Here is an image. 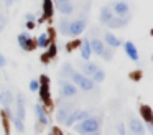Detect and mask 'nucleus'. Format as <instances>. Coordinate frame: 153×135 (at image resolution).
Returning a JSON list of instances; mask_svg holds the SVG:
<instances>
[{
  "instance_id": "obj_1",
  "label": "nucleus",
  "mask_w": 153,
  "mask_h": 135,
  "mask_svg": "<svg viewBox=\"0 0 153 135\" xmlns=\"http://www.w3.org/2000/svg\"><path fill=\"white\" fill-rule=\"evenodd\" d=\"M100 125H102V119L97 117V115H89L76 125V132L79 135H87L91 132L100 130Z\"/></svg>"
},
{
  "instance_id": "obj_2",
  "label": "nucleus",
  "mask_w": 153,
  "mask_h": 135,
  "mask_svg": "<svg viewBox=\"0 0 153 135\" xmlns=\"http://www.w3.org/2000/svg\"><path fill=\"white\" fill-rule=\"evenodd\" d=\"M76 107H77V104H76V102H73V101L61 102V104L58 105V110H56V120H58V124H63V122L66 120V117H68V115H69Z\"/></svg>"
},
{
  "instance_id": "obj_3",
  "label": "nucleus",
  "mask_w": 153,
  "mask_h": 135,
  "mask_svg": "<svg viewBox=\"0 0 153 135\" xmlns=\"http://www.w3.org/2000/svg\"><path fill=\"white\" fill-rule=\"evenodd\" d=\"M89 115H91V112H89V110H84V109H77V107H76V109H74V110L66 117V120H64L63 124L66 125V127H71V125H74L76 122L84 120V119L89 117Z\"/></svg>"
},
{
  "instance_id": "obj_4",
  "label": "nucleus",
  "mask_w": 153,
  "mask_h": 135,
  "mask_svg": "<svg viewBox=\"0 0 153 135\" xmlns=\"http://www.w3.org/2000/svg\"><path fill=\"white\" fill-rule=\"evenodd\" d=\"M110 8H112L114 15L115 16H127L130 15V5L125 0H115V2L110 3Z\"/></svg>"
},
{
  "instance_id": "obj_5",
  "label": "nucleus",
  "mask_w": 153,
  "mask_h": 135,
  "mask_svg": "<svg viewBox=\"0 0 153 135\" xmlns=\"http://www.w3.org/2000/svg\"><path fill=\"white\" fill-rule=\"evenodd\" d=\"M59 87H61V97L71 99V97H74V95L77 94V86L73 84L71 81H64V79H61Z\"/></svg>"
},
{
  "instance_id": "obj_6",
  "label": "nucleus",
  "mask_w": 153,
  "mask_h": 135,
  "mask_svg": "<svg viewBox=\"0 0 153 135\" xmlns=\"http://www.w3.org/2000/svg\"><path fill=\"white\" fill-rule=\"evenodd\" d=\"M86 26H87V20L84 18V16L74 20V22H71V25H69V36H79L81 33L86 30Z\"/></svg>"
},
{
  "instance_id": "obj_7",
  "label": "nucleus",
  "mask_w": 153,
  "mask_h": 135,
  "mask_svg": "<svg viewBox=\"0 0 153 135\" xmlns=\"http://www.w3.org/2000/svg\"><path fill=\"white\" fill-rule=\"evenodd\" d=\"M50 79H48V76H41L40 79V89H38V92H40V101L45 102V104H48L50 102Z\"/></svg>"
},
{
  "instance_id": "obj_8",
  "label": "nucleus",
  "mask_w": 153,
  "mask_h": 135,
  "mask_svg": "<svg viewBox=\"0 0 153 135\" xmlns=\"http://www.w3.org/2000/svg\"><path fill=\"white\" fill-rule=\"evenodd\" d=\"M18 45H20V48H23L25 51H33L35 46H36V41H33L31 36L25 31V33H20V35H18Z\"/></svg>"
},
{
  "instance_id": "obj_9",
  "label": "nucleus",
  "mask_w": 153,
  "mask_h": 135,
  "mask_svg": "<svg viewBox=\"0 0 153 135\" xmlns=\"http://www.w3.org/2000/svg\"><path fill=\"white\" fill-rule=\"evenodd\" d=\"M132 20V15H127V16H112V20H110L109 23H107L105 26H109L110 30H115V28H123L125 25H128V22Z\"/></svg>"
},
{
  "instance_id": "obj_10",
  "label": "nucleus",
  "mask_w": 153,
  "mask_h": 135,
  "mask_svg": "<svg viewBox=\"0 0 153 135\" xmlns=\"http://www.w3.org/2000/svg\"><path fill=\"white\" fill-rule=\"evenodd\" d=\"M25 115H27V107H25V95L22 92L17 94V107H15V117L25 120Z\"/></svg>"
},
{
  "instance_id": "obj_11",
  "label": "nucleus",
  "mask_w": 153,
  "mask_h": 135,
  "mask_svg": "<svg viewBox=\"0 0 153 135\" xmlns=\"http://www.w3.org/2000/svg\"><path fill=\"white\" fill-rule=\"evenodd\" d=\"M128 128H130V132L135 134V135H143V132H145V124H143L140 119L133 117V119H130V122H128Z\"/></svg>"
},
{
  "instance_id": "obj_12",
  "label": "nucleus",
  "mask_w": 153,
  "mask_h": 135,
  "mask_svg": "<svg viewBox=\"0 0 153 135\" xmlns=\"http://www.w3.org/2000/svg\"><path fill=\"white\" fill-rule=\"evenodd\" d=\"M123 49H125V54L128 56V58L132 59V61H135V63H137V61L140 59L135 43H132V41H125V43H123Z\"/></svg>"
},
{
  "instance_id": "obj_13",
  "label": "nucleus",
  "mask_w": 153,
  "mask_h": 135,
  "mask_svg": "<svg viewBox=\"0 0 153 135\" xmlns=\"http://www.w3.org/2000/svg\"><path fill=\"white\" fill-rule=\"evenodd\" d=\"M112 16H114V12H112V8H110V5H105V7H102V8H100L99 22L102 23V25H107V23L112 20Z\"/></svg>"
},
{
  "instance_id": "obj_14",
  "label": "nucleus",
  "mask_w": 153,
  "mask_h": 135,
  "mask_svg": "<svg viewBox=\"0 0 153 135\" xmlns=\"http://www.w3.org/2000/svg\"><path fill=\"white\" fill-rule=\"evenodd\" d=\"M97 69H99V66H97L96 63H92V61H86V63L81 64V72H82L84 76H87V78H91Z\"/></svg>"
},
{
  "instance_id": "obj_15",
  "label": "nucleus",
  "mask_w": 153,
  "mask_h": 135,
  "mask_svg": "<svg viewBox=\"0 0 153 135\" xmlns=\"http://www.w3.org/2000/svg\"><path fill=\"white\" fill-rule=\"evenodd\" d=\"M81 58L84 61H89L91 54H92V49H91V43H89V38H84L82 43H81Z\"/></svg>"
},
{
  "instance_id": "obj_16",
  "label": "nucleus",
  "mask_w": 153,
  "mask_h": 135,
  "mask_svg": "<svg viewBox=\"0 0 153 135\" xmlns=\"http://www.w3.org/2000/svg\"><path fill=\"white\" fill-rule=\"evenodd\" d=\"M104 43H107V46H110V48H119V46H122V41L115 35H112L110 31L104 33Z\"/></svg>"
},
{
  "instance_id": "obj_17",
  "label": "nucleus",
  "mask_w": 153,
  "mask_h": 135,
  "mask_svg": "<svg viewBox=\"0 0 153 135\" xmlns=\"http://www.w3.org/2000/svg\"><path fill=\"white\" fill-rule=\"evenodd\" d=\"M35 112H36L38 120H40L41 125H48V124H50V117H48V114L45 112L43 104H36V105H35Z\"/></svg>"
},
{
  "instance_id": "obj_18",
  "label": "nucleus",
  "mask_w": 153,
  "mask_h": 135,
  "mask_svg": "<svg viewBox=\"0 0 153 135\" xmlns=\"http://www.w3.org/2000/svg\"><path fill=\"white\" fill-rule=\"evenodd\" d=\"M89 43H91V49H92L94 54L100 56V53L104 51V48H105V45H104L102 40H100V38H91Z\"/></svg>"
},
{
  "instance_id": "obj_19",
  "label": "nucleus",
  "mask_w": 153,
  "mask_h": 135,
  "mask_svg": "<svg viewBox=\"0 0 153 135\" xmlns=\"http://www.w3.org/2000/svg\"><path fill=\"white\" fill-rule=\"evenodd\" d=\"M77 87L82 89V91H86V92H89V91H94V87H96V82H94L91 78L84 76V78L81 79V82L77 84Z\"/></svg>"
},
{
  "instance_id": "obj_20",
  "label": "nucleus",
  "mask_w": 153,
  "mask_h": 135,
  "mask_svg": "<svg viewBox=\"0 0 153 135\" xmlns=\"http://www.w3.org/2000/svg\"><path fill=\"white\" fill-rule=\"evenodd\" d=\"M69 25H71V22L66 18V16H63V18L58 22V31H59L61 35H64V36H69Z\"/></svg>"
},
{
  "instance_id": "obj_21",
  "label": "nucleus",
  "mask_w": 153,
  "mask_h": 135,
  "mask_svg": "<svg viewBox=\"0 0 153 135\" xmlns=\"http://www.w3.org/2000/svg\"><path fill=\"white\" fill-rule=\"evenodd\" d=\"M56 7H58V12L61 13V15H71V13L74 12V7H73V3L71 2H66V3H56Z\"/></svg>"
},
{
  "instance_id": "obj_22",
  "label": "nucleus",
  "mask_w": 153,
  "mask_h": 135,
  "mask_svg": "<svg viewBox=\"0 0 153 135\" xmlns=\"http://www.w3.org/2000/svg\"><path fill=\"white\" fill-rule=\"evenodd\" d=\"M140 114H142L143 120L146 122V124H150V122H153V110L148 107V105H140Z\"/></svg>"
},
{
  "instance_id": "obj_23",
  "label": "nucleus",
  "mask_w": 153,
  "mask_h": 135,
  "mask_svg": "<svg viewBox=\"0 0 153 135\" xmlns=\"http://www.w3.org/2000/svg\"><path fill=\"white\" fill-rule=\"evenodd\" d=\"M36 46L41 48V49L48 48V46H50V35H48V33H41V35L36 38Z\"/></svg>"
},
{
  "instance_id": "obj_24",
  "label": "nucleus",
  "mask_w": 153,
  "mask_h": 135,
  "mask_svg": "<svg viewBox=\"0 0 153 135\" xmlns=\"http://www.w3.org/2000/svg\"><path fill=\"white\" fill-rule=\"evenodd\" d=\"M13 102V94L10 91H2L0 92V104L2 105H10Z\"/></svg>"
},
{
  "instance_id": "obj_25",
  "label": "nucleus",
  "mask_w": 153,
  "mask_h": 135,
  "mask_svg": "<svg viewBox=\"0 0 153 135\" xmlns=\"http://www.w3.org/2000/svg\"><path fill=\"white\" fill-rule=\"evenodd\" d=\"M91 79H92V81L96 82V84H100V82H104V79H105V71L99 68L92 76H91Z\"/></svg>"
},
{
  "instance_id": "obj_26",
  "label": "nucleus",
  "mask_w": 153,
  "mask_h": 135,
  "mask_svg": "<svg viewBox=\"0 0 153 135\" xmlns=\"http://www.w3.org/2000/svg\"><path fill=\"white\" fill-rule=\"evenodd\" d=\"M114 48H110V46H105L104 48V51L100 53V58L104 59V61H112V58H114V51H112Z\"/></svg>"
},
{
  "instance_id": "obj_27",
  "label": "nucleus",
  "mask_w": 153,
  "mask_h": 135,
  "mask_svg": "<svg viewBox=\"0 0 153 135\" xmlns=\"http://www.w3.org/2000/svg\"><path fill=\"white\" fill-rule=\"evenodd\" d=\"M43 13L45 16L53 15V3H51V0H43Z\"/></svg>"
},
{
  "instance_id": "obj_28",
  "label": "nucleus",
  "mask_w": 153,
  "mask_h": 135,
  "mask_svg": "<svg viewBox=\"0 0 153 135\" xmlns=\"http://www.w3.org/2000/svg\"><path fill=\"white\" fill-rule=\"evenodd\" d=\"M12 122H13L17 132L23 134V132H25V120H22V119H18V117H13V119H12Z\"/></svg>"
},
{
  "instance_id": "obj_29",
  "label": "nucleus",
  "mask_w": 153,
  "mask_h": 135,
  "mask_svg": "<svg viewBox=\"0 0 153 135\" xmlns=\"http://www.w3.org/2000/svg\"><path fill=\"white\" fill-rule=\"evenodd\" d=\"M73 71H74V68L71 66V63H66V64H63V68H61V76H63V78H69Z\"/></svg>"
},
{
  "instance_id": "obj_30",
  "label": "nucleus",
  "mask_w": 153,
  "mask_h": 135,
  "mask_svg": "<svg viewBox=\"0 0 153 135\" xmlns=\"http://www.w3.org/2000/svg\"><path fill=\"white\" fill-rule=\"evenodd\" d=\"M28 87H30L31 92H38V89H40V81H38V79H31Z\"/></svg>"
},
{
  "instance_id": "obj_31",
  "label": "nucleus",
  "mask_w": 153,
  "mask_h": 135,
  "mask_svg": "<svg viewBox=\"0 0 153 135\" xmlns=\"http://www.w3.org/2000/svg\"><path fill=\"white\" fill-rule=\"evenodd\" d=\"M54 56H56V46L51 45L50 48H48V54H46V56H43L41 59L45 61V59H48V58H54Z\"/></svg>"
},
{
  "instance_id": "obj_32",
  "label": "nucleus",
  "mask_w": 153,
  "mask_h": 135,
  "mask_svg": "<svg viewBox=\"0 0 153 135\" xmlns=\"http://www.w3.org/2000/svg\"><path fill=\"white\" fill-rule=\"evenodd\" d=\"M4 115H7L8 120H12V119L15 117V114L10 110V105H4Z\"/></svg>"
},
{
  "instance_id": "obj_33",
  "label": "nucleus",
  "mask_w": 153,
  "mask_h": 135,
  "mask_svg": "<svg viewBox=\"0 0 153 135\" xmlns=\"http://www.w3.org/2000/svg\"><path fill=\"white\" fill-rule=\"evenodd\" d=\"M5 23H7V18H5V15H2V13H0V31L5 28Z\"/></svg>"
},
{
  "instance_id": "obj_34",
  "label": "nucleus",
  "mask_w": 153,
  "mask_h": 135,
  "mask_svg": "<svg viewBox=\"0 0 153 135\" xmlns=\"http://www.w3.org/2000/svg\"><path fill=\"white\" fill-rule=\"evenodd\" d=\"M117 128H119V135H125V125L123 124H119Z\"/></svg>"
},
{
  "instance_id": "obj_35",
  "label": "nucleus",
  "mask_w": 153,
  "mask_h": 135,
  "mask_svg": "<svg viewBox=\"0 0 153 135\" xmlns=\"http://www.w3.org/2000/svg\"><path fill=\"white\" fill-rule=\"evenodd\" d=\"M25 18H27V22H35V18H36V16H35V13H27V15H25Z\"/></svg>"
},
{
  "instance_id": "obj_36",
  "label": "nucleus",
  "mask_w": 153,
  "mask_h": 135,
  "mask_svg": "<svg viewBox=\"0 0 153 135\" xmlns=\"http://www.w3.org/2000/svg\"><path fill=\"white\" fill-rule=\"evenodd\" d=\"M25 26H27V30H33L35 28V22H27Z\"/></svg>"
},
{
  "instance_id": "obj_37",
  "label": "nucleus",
  "mask_w": 153,
  "mask_h": 135,
  "mask_svg": "<svg viewBox=\"0 0 153 135\" xmlns=\"http://www.w3.org/2000/svg\"><path fill=\"white\" fill-rule=\"evenodd\" d=\"M5 64H7V59H5V56L0 53V66H5Z\"/></svg>"
},
{
  "instance_id": "obj_38",
  "label": "nucleus",
  "mask_w": 153,
  "mask_h": 135,
  "mask_svg": "<svg viewBox=\"0 0 153 135\" xmlns=\"http://www.w3.org/2000/svg\"><path fill=\"white\" fill-rule=\"evenodd\" d=\"M146 128L150 130V134L153 135V122H150V124H146Z\"/></svg>"
},
{
  "instance_id": "obj_39",
  "label": "nucleus",
  "mask_w": 153,
  "mask_h": 135,
  "mask_svg": "<svg viewBox=\"0 0 153 135\" xmlns=\"http://www.w3.org/2000/svg\"><path fill=\"white\" fill-rule=\"evenodd\" d=\"M66 2H71V0H54V3H66Z\"/></svg>"
},
{
  "instance_id": "obj_40",
  "label": "nucleus",
  "mask_w": 153,
  "mask_h": 135,
  "mask_svg": "<svg viewBox=\"0 0 153 135\" xmlns=\"http://www.w3.org/2000/svg\"><path fill=\"white\" fill-rule=\"evenodd\" d=\"M87 135H100V130H97V132H91V134H87Z\"/></svg>"
},
{
  "instance_id": "obj_41",
  "label": "nucleus",
  "mask_w": 153,
  "mask_h": 135,
  "mask_svg": "<svg viewBox=\"0 0 153 135\" xmlns=\"http://www.w3.org/2000/svg\"><path fill=\"white\" fill-rule=\"evenodd\" d=\"M5 2L8 3V5H10V3H13V2H17V0H5Z\"/></svg>"
},
{
  "instance_id": "obj_42",
  "label": "nucleus",
  "mask_w": 153,
  "mask_h": 135,
  "mask_svg": "<svg viewBox=\"0 0 153 135\" xmlns=\"http://www.w3.org/2000/svg\"><path fill=\"white\" fill-rule=\"evenodd\" d=\"M152 61H153V56H152Z\"/></svg>"
}]
</instances>
